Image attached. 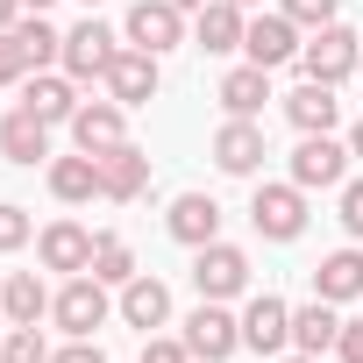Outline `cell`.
<instances>
[{"label": "cell", "mask_w": 363, "mask_h": 363, "mask_svg": "<svg viewBox=\"0 0 363 363\" xmlns=\"http://www.w3.org/2000/svg\"><path fill=\"white\" fill-rule=\"evenodd\" d=\"M214 100H221V114H235V121H257V114H264V100H271V72L242 57V65L221 79V93H214Z\"/></svg>", "instance_id": "24"}, {"label": "cell", "mask_w": 363, "mask_h": 363, "mask_svg": "<svg viewBox=\"0 0 363 363\" xmlns=\"http://www.w3.org/2000/svg\"><path fill=\"white\" fill-rule=\"evenodd\" d=\"M335 342H342V313H335L328 299L292 306V349H299V356H328Z\"/></svg>", "instance_id": "26"}, {"label": "cell", "mask_w": 363, "mask_h": 363, "mask_svg": "<svg viewBox=\"0 0 363 363\" xmlns=\"http://www.w3.org/2000/svg\"><path fill=\"white\" fill-rule=\"evenodd\" d=\"M86 271H93L100 285H114V292H121V285L135 278V250H128V235H114V228H107V235H93V264H86Z\"/></svg>", "instance_id": "28"}, {"label": "cell", "mask_w": 363, "mask_h": 363, "mask_svg": "<svg viewBox=\"0 0 363 363\" xmlns=\"http://www.w3.org/2000/svg\"><path fill=\"white\" fill-rule=\"evenodd\" d=\"M178 8H186V15H200V8H207V0H178Z\"/></svg>", "instance_id": "40"}, {"label": "cell", "mask_w": 363, "mask_h": 363, "mask_svg": "<svg viewBox=\"0 0 363 363\" xmlns=\"http://www.w3.org/2000/svg\"><path fill=\"white\" fill-rule=\"evenodd\" d=\"M193 292L200 299H242L250 292V257L235 250V242H207V250H193Z\"/></svg>", "instance_id": "7"}, {"label": "cell", "mask_w": 363, "mask_h": 363, "mask_svg": "<svg viewBox=\"0 0 363 363\" xmlns=\"http://www.w3.org/2000/svg\"><path fill=\"white\" fill-rule=\"evenodd\" d=\"M335 221L349 228V242H363V178H342V200H335Z\"/></svg>", "instance_id": "31"}, {"label": "cell", "mask_w": 363, "mask_h": 363, "mask_svg": "<svg viewBox=\"0 0 363 363\" xmlns=\"http://www.w3.org/2000/svg\"><path fill=\"white\" fill-rule=\"evenodd\" d=\"M121 36L135 43V50H178L186 43V8H178V0H135L128 8V22H121Z\"/></svg>", "instance_id": "9"}, {"label": "cell", "mask_w": 363, "mask_h": 363, "mask_svg": "<svg viewBox=\"0 0 363 363\" xmlns=\"http://www.w3.org/2000/svg\"><path fill=\"white\" fill-rule=\"evenodd\" d=\"M0 363H50L43 328H8V335H0Z\"/></svg>", "instance_id": "29"}, {"label": "cell", "mask_w": 363, "mask_h": 363, "mask_svg": "<svg viewBox=\"0 0 363 363\" xmlns=\"http://www.w3.org/2000/svg\"><path fill=\"white\" fill-rule=\"evenodd\" d=\"M313 299H328V306H349V299H363V250H356V242L313 264Z\"/></svg>", "instance_id": "23"}, {"label": "cell", "mask_w": 363, "mask_h": 363, "mask_svg": "<svg viewBox=\"0 0 363 363\" xmlns=\"http://www.w3.org/2000/svg\"><path fill=\"white\" fill-rule=\"evenodd\" d=\"M186 349H193V363H228L242 349V313H228L221 299H200L186 313Z\"/></svg>", "instance_id": "5"}, {"label": "cell", "mask_w": 363, "mask_h": 363, "mask_svg": "<svg viewBox=\"0 0 363 363\" xmlns=\"http://www.w3.org/2000/svg\"><path fill=\"white\" fill-rule=\"evenodd\" d=\"M107 100H121V107H150L157 100V86H164V65H157V50H135V43H121V57L107 65Z\"/></svg>", "instance_id": "10"}, {"label": "cell", "mask_w": 363, "mask_h": 363, "mask_svg": "<svg viewBox=\"0 0 363 363\" xmlns=\"http://www.w3.org/2000/svg\"><path fill=\"white\" fill-rule=\"evenodd\" d=\"M100 178H107V200H114V207H128V200H143V193H150V157H143L135 143H121V150H107V157H100Z\"/></svg>", "instance_id": "25"}, {"label": "cell", "mask_w": 363, "mask_h": 363, "mask_svg": "<svg viewBox=\"0 0 363 363\" xmlns=\"http://www.w3.org/2000/svg\"><path fill=\"white\" fill-rule=\"evenodd\" d=\"M22 15H29V8H22V0H0V29H15Z\"/></svg>", "instance_id": "37"}, {"label": "cell", "mask_w": 363, "mask_h": 363, "mask_svg": "<svg viewBox=\"0 0 363 363\" xmlns=\"http://www.w3.org/2000/svg\"><path fill=\"white\" fill-rule=\"evenodd\" d=\"M278 15H292L299 29H328L335 22V0H278Z\"/></svg>", "instance_id": "32"}, {"label": "cell", "mask_w": 363, "mask_h": 363, "mask_svg": "<svg viewBox=\"0 0 363 363\" xmlns=\"http://www.w3.org/2000/svg\"><path fill=\"white\" fill-rule=\"evenodd\" d=\"M207 157H214L228 178H257V171H264V157H271V150H264V121H235V114H228V121L214 128Z\"/></svg>", "instance_id": "12"}, {"label": "cell", "mask_w": 363, "mask_h": 363, "mask_svg": "<svg viewBox=\"0 0 363 363\" xmlns=\"http://www.w3.org/2000/svg\"><path fill=\"white\" fill-rule=\"evenodd\" d=\"M299 43H306V29H299L292 15H278V8H271V15L257 8V15H250V29H242V57H250V65H264V72L299 65Z\"/></svg>", "instance_id": "6"}, {"label": "cell", "mask_w": 363, "mask_h": 363, "mask_svg": "<svg viewBox=\"0 0 363 363\" xmlns=\"http://www.w3.org/2000/svg\"><path fill=\"white\" fill-rule=\"evenodd\" d=\"M242 29H250V8H235V0H207V8L193 15V50L228 57V50H242Z\"/></svg>", "instance_id": "18"}, {"label": "cell", "mask_w": 363, "mask_h": 363, "mask_svg": "<svg viewBox=\"0 0 363 363\" xmlns=\"http://www.w3.org/2000/svg\"><path fill=\"white\" fill-rule=\"evenodd\" d=\"M22 8H29V15H43V8H50V0H22Z\"/></svg>", "instance_id": "41"}, {"label": "cell", "mask_w": 363, "mask_h": 363, "mask_svg": "<svg viewBox=\"0 0 363 363\" xmlns=\"http://www.w3.org/2000/svg\"><path fill=\"white\" fill-rule=\"evenodd\" d=\"M342 178H349V143H335V135H299V150H292V186H299V193H342Z\"/></svg>", "instance_id": "8"}, {"label": "cell", "mask_w": 363, "mask_h": 363, "mask_svg": "<svg viewBox=\"0 0 363 363\" xmlns=\"http://www.w3.org/2000/svg\"><path fill=\"white\" fill-rule=\"evenodd\" d=\"M29 235H36L29 207H15V200H0V257H15V250H22Z\"/></svg>", "instance_id": "30"}, {"label": "cell", "mask_w": 363, "mask_h": 363, "mask_svg": "<svg viewBox=\"0 0 363 363\" xmlns=\"http://www.w3.org/2000/svg\"><path fill=\"white\" fill-rule=\"evenodd\" d=\"M235 8H264V0H235Z\"/></svg>", "instance_id": "42"}, {"label": "cell", "mask_w": 363, "mask_h": 363, "mask_svg": "<svg viewBox=\"0 0 363 363\" xmlns=\"http://www.w3.org/2000/svg\"><path fill=\"white\" fill-rule=\"evenodd\" d=\"M299 72L320 79V86H349V79L363 72V36H356L349 22L306 29V43H299Z\"/></svg>", "instance_id": "1"}, {"label": "cell", "mask_w": 363, "mask_h": 363, "mask_svg": "<svg viewBox=\"0 0 363 363\" xmlns=\"http://www.w3.org/2000/svg\"><path fill=\"white\" fill-rule=\"evenodd\" d=\"M242 349H257V356H285L292 349V306L278 292H257L242 306Z\"/></svg>", "instance_id": "13"}, {"label": "cell", "mask_w": 363, "mask_h": 363, "mask_svg": "<svg viewBox=\"0 0 363 363\" xmlns=\"http://www.w3.org/2000/svg\"><path fill=\"white\" fill-rule=\"evenodd\" d=\"M114 285H100L93 271H79V278H65L57 285V299H50V320L65 328V335H100L107 328V313H114V299H107Z\"/></svg>", "instance_id": "2"}, {"label": "cell", "mask_w": 363, "mask_h": 363, "mask_svg": "<svg viewBox=\"0 0 363 363\" xmlns=\"http://www.w3.org/2000/svg\"><path fill=\"white\" fill-rule=\"evenodd\" d=\"M43 178H50V200H65V207L107 200V178H100V157H86V150H72V157H50V164H43Z\"/></svg>", "instance_id": "15"}, {"label": "cell", "mask_w": 363, "mask_h": 363, "mask_svg": "<svg viewBox=\"0 0 363 363\" xmlns=\"http://www.w3.org/2000/svg\"><path fill=\"white\" fill-rule=\"evenodd\" d=\"M50 285L36 278V271H8L0 278V313H8V328H36V320H50Z\"/></svg>", "instance_id": "21"}, {"label": "cell", "mask_w": 363, "mask_h": 363, "mask_svg": "<svg viewBox=\"0 0 363 363\" xmlns=\"http://www.w3.org/2000/svg\"><path fill=\"white\" fill-rule=\"evenodd\" d=\"M342 363H363V320H342V342H335Z\"/></svg>", "instance_id": "36"}, {"label": "cell", "mask_w": 363, "mask_h": 363, "mask_svg": "<svg viewBox=\"0 0 363 363\" xmlns=\"http://www.w3.org/2000/svg\"><path fill=\"white\" fill-rule=\"evenodd\" d=\"M143 363H193L186 335H143Z\"/></svg>", "instance_id": "33"}, {"label": "cell", "mask_w": 363, "mask_h": 363, "mask_svg": "<svg viewBox=\"0 0 363 363\" xmlns=\"http://www.w3.org/2000/svg\"><path fill=\"white\" fill-rule=\"evenodd\" d=\"M349 157H363V121H356V128H349Z\"/></svg>", "instance_id": "38"}, {"label": "cell", "mask_w": 363, "mask_h": 363, "mask_svg": "<svg viewBox=\"0 0 363 363\" xmlns=\"http://www.w3.org/2000/svg\"><path fill=\"white\" fill-rule=\"evenodd\" d=\"M36 257H43V271H65V278H79V271L93 264V235H86L79 221H50V228L36 235Z\"/></svg>", "instance_id": "22"}, {"label": "cell", "mask_w": 363, "mask_h": 363, "mask_svg": "<svg viewBox=\"0 0 363 363\" xmlns=\"http://www.w3.org/2000/svg\"><path fill=\"white\" fill-rule=\"evenodd\" d=\"M121 143H128V107H121V100H79V114H72V150L107 157V150H121Z\"/></svg>", "instance_id": "11"}, {"label": "cell", "mask_w": 363, "mask_h": 363, "mask_svg": "<svg viewBox=\"0 0 363 363\" xmlns=\"http://www.w3.org/2000/svg\"><path fill=\"white\" fill-rule=\"evenodd\" d=\"M22 107H29L36 121H50V128H72V114H79V79H72V72H29V79H22Z\"/></svg>", "instance_id": "14"}, {"label": "cell", "mask_w": 363, "mask_h": 363, "mask_svg": "<svg viewBox=\"0 0 363 363\" xmlns=\"http://www.w3.org/2000/svg\"><path fill=\"white\" fill-rule=\"evenodd\" d=\"M22 79H29V57H22L15 29H0V86H22Z\"/></svg>", "instance_id": "34"}, {"label": "cell", "mask_w": 363, "mask_h": 363, "mask_svg": "<svg viewBox=\"0 0 363 363\" xmlns=\"http://www.w3.org/2000/svg\"><path fill=\"white\" fill-rule=\"evenodd\" d=\"M121 43H128V36H114L107 22L86 15L79 29H65V57H57V72H72L79 86H93V79H107V65L121 57Z\"/></svg>", "instance_id": "4"}, {"label": "cell", "mask_w": 363, "mask_h": 363, "mask_svg": "<svg viewBox=\"0 0 363 363\" xmlns=\"http://www.w3.org/2000/svg\"><path fill=\"white\" fill-rule=\"evenodd\" d=\"M0 335H8V328H0Z\"/></svg>", "instance_id": "44"}, {"label": "cell", "mask_w": 363, "mask_h": 363, "mask_svg": "<svg viewBox=\"0 0 363 363\" xmlns=\"http://www.w3.org/2000/svg\"><path fill=\"white\" fill-rule=\"evenodd\" d=\"M86 8H100V0H86Z\"/></svg>", "instance_id": "43"}, {"label": "cell", "mask_w": 363, "mask_h": 363, "mask_svg": "<svg viewBox=\"0 0 363 363\" xmlns=\"http://www.w3.org/2000/svg\"><path fill=\"white\" fill-rule=\"evenodd\" d=\"M342 86H320V79H299L292 93H285V121L299 128V135H335V121H342V100H335Z\"/></svg>", "instance_id": "17"}, {"label": "cell", "mask_w": 363, "mask_h": 363, "mask_svg": "<svg viewBox=\"0 0 363 363\" xmlns=\"http://www.w3.org/2000/svg\"><path fill=\"white\" fill-rule=\"evenodd\" d=\"M15 43H22L29 72H50V65L65 57V29H50L43 15H22V22H15Z\"/></svg>", "instance_id": "27"}, {"label": "cell", "mask_w": 363, "mask_h": 363, "mask_svg": "<svg viewBox=\"0 0 363 363\" xmlns=\"http://www.w3.org/2000/svg\"><path fill=\"white\" fill-rule=\"evenodd\" d=\"M114 313H121L128 328H143V335H157V328L171 320V285H164V278H150V271H135V278L121 285V299H114Z\"/></svg>", "instance_id": "19"}, {"label": "cell", "mask_w": 363, "mask_h": 363, "mask_svg": "<svg viewBox=\"0 0 363 363\" xmlns=\"http://www.w3.org/2000/svg\"><path fill=\"white\" fill-rule=\"evenodd\" d=\"M278 363H320V356H299V349H285V356H278Z\"/></svg>", "instance_id": "39"}, {"label": "cell", "mask_w": 363, "mask_h": 363, "mask_svg": "<svg viewBox=\"0 0 363 363\" xmlns=\"http://www.w3.org/2000/svg\"><path fill=\"white\" fill-rule=\"evenodd\" d=\"M0 157H8V164H22V171L50 164V121H36L29 107L0 114Z\"/></svg>", "instance_id": "20"}, {"label": "cell", "mask_w": 363, "mask_h": 363, "mask_svg": "<svg viewBox=\"0 0 363 363\" xmlns=\"http://www.w3.org/2000/svg\"><path fill=\"white\" fill-rule=\"evenodd\" d=\"M50 363H107V356H100V342H93V335H72L65 349H50Z\"/></svg>", "instance_id": "35"}, {"label": "cell", "mask_w": 363, "mask_h": 363, "mask_svg": "<svg viewBox=\"0 0 363 363\" xmlns=\"http://www.w3.org/2000/svg\"><path fill=\"white\" fill-rule=\"evenodd\" d=\"M164 228H171V242L207 250V242H221V200L214 193H178L171 214H164Z\"/></svg>", "instance_id": "16"}, {"label": "cell", "mask_w": 363, "mask_h": 363, "mask_svg": "<svg viewBox=\"0 0 363 363\" xmlns=\"http://www.w3.org/2000/svg\"><path fill=\"white\" fill-rule=\"evenodd\" d=\"M250 228L264 242H299L306 235V193L292 186V178H285V186H257L250 193Z\"/></svg>", "instance_id": "3"}]
</instances>
